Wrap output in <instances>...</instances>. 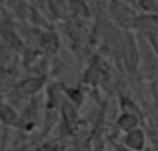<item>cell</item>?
Returning <instances> with one entry per match:
<instances>
[{"label":"cell","instance_id":"ba28073f","mask_svg":"<svg viewBox=\"0 0 158 151\" xmlns=\"http://www.w3.org/2000/svg\"><path fill=\"white\" fill-rule=\"evenodd\" d=\"M155 137H156V139H158V131H156V133H155Z\"/></svg>","mask_w":158,"mask_h":151},{"label":"cell","instance_id":"277c9868","mask_svg":"<svg viewBox=\"0 0 158 151\" xmlns=\"http://www.w3.org/2000/svg\"><path fill=\"white\" fill-rule=\"evenodd\" d=\"M44 83H45L44 77L25 79L23 82H20V83L17 85V91H19L20 96H31V97H33V96H36V94L42 90Z\"/></svg>","mask_w":158,"mask_h":151},{"label":"cell","instance_id":"3957f363","mask_svg":"<svg viewBox=\"0 0 158 151\" xmlns=\"http://www.w3.org/2000/svg\"><path fill=\"white\" fill-rule=\"evenodd\" d=\"M19 117H20V114L17 113V110L11 103L5 102L3 99H0V123L3 126H8V128L17 126Z\"/></svg>","mask_w":158,"mask_h":151},{"label":"cell","instance_id":"6da1fadb","mask_svg":"<svg viewBox=\"0 0 158 151\" xmlns=\"http://www.w3.org/2000/svg\"><path fill=\"white\" fill-rule=\"evenodd\" d=\"M39 122H40L39 99H37V97H33V99L30 100V103L25 106V110L20 113L17 128H19L20 131L31 133V131H34V130L39 126Z\"/></svg>","mask_w":158,"mask_h":151},{"label":"cell","instance_id":"5b68a950","mask_svg":"<svg viewBox=\"0 0 158 151\" xmlns=\"http://www.w3.org/2000/svg\"><path fill=\"white\" fill-rule=\"evenodd\" d=\"M60 117H62V123L64 126L67 128H73L76 120H77V113H76V108L74 105L70 102V100H62V105H60Z\"/></svg>","mask_w":158,"mask_h":151},{"label":"cell","instance_id":"52a82bcc","mask_svg":"<svg viewBox=\"0 0 158 151\" xmlns=\"http://www.w3.org/2000/svg\"><path fill=\"white\" fill-rule=\"evenodd\" d=\"M115 151H132V149L126 148L123 143H115Z\"/></svg>","mask_w":158,"mask_h":151},{"label":"cell","instance_id":"7a4b0ae2","mask_svg":"<svg viewBox=\"0 0 158 151\" xmlns=\"http://www.w3.org/2000/svg\"><path fill=\"white\" fill-rule=\"evenodd\" d=\"M121 143L132 151H144L147 146V134L143 128H135L123 136Z\"/></svg>","mask_w":158,"mask_h":151},{"label":"cell","instance_id":"8992f818","mask_svg":"<svg viewBox=\"0 0 158 151\" xmlns=\"http://www.w3.org/2000/svg\"><path fill=\"white\" fill-rule=\"evenodd\" d=\"M116 125H118V128L126 134V133H129V131H132V130H135V128H139V117H138V114L126 113V111H124V113L118 117Z\"/></svg>","mask_w":158,"mask_h":151}]
</instances>
